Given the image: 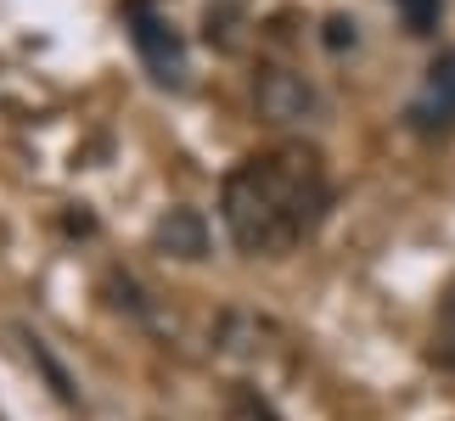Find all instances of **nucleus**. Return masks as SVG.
Instances as JSON below:
<instances>
[{"mask_svg": "<svg viewBox=\"0 0 455 421\" xmlns=\"http://www.w3.org/2000/svg\"><path fill=\"white\" fill-rule=\"evenodd\" d=\"M253 107L275 130H304V124H315V118L326 113V101H321V91H315L304 74H292V68H259Z\"/></svg>", "mask_w": 455, "mask_h": 421, "instance_id": "f03ea898", "label": "nucleus"}, {"mask_svg": "<svg viewBox=\"0 0 455 421\" xmlns=\"http://www.w3.org/2000/svg\"><path fill=\"white\" fill-rule=\"evenodd\" d=\"M394 12L405 17L411 34H433V28H439V0H394Z\"/></svg>", "mask_w": 455, "mask_h": 421, "instance_id": "423d86ee", "label": "nucleus"}, {"mask_svg": "<svg viewBox=\"0 0 455 421\" xmlns=\"http://www.w3.org/2000/svg\"><path fill=\"white\" fill-rule=\"evenodd\" d=\"M450 360H455V354H450Z\"/></svg>", "mask_w": 455, "mask_h": 421, "instance_id": "6e6552de", "label": "nucleus"}, {"mask_svg": "<svg viewBox=\"0 0 455 421\" xmlns=\"http://www.w3.org/2000/svg\"><path fill=\"white\" fill-rule=\"evenodd\" d=\"M152 242H157V253H164V258L197 265V258L208 253V225H203V214H197V208H169V214L157 219Z\"/></svg>", "mask_w": 455, "mask_h": 421, "instance_id": "39448f33", "label": "nucleus"}, {"mask_svg": "<svg viewBox=\"0 0 455 421\" xmlns=\"http://www.w3.org/2000/svg\"><path fill=\"white\" fill-rule=\"evenodd\" d=\"M331 180L321 152L304 140H282L270 152H253L225 174L220 219L231 242L253 258H282L326 219Z\"/></svg>", "mask_w": 455, "mask_h": 421, "instance_id": "f257e3e1", "label": "nucleus"}, {"mask_svg": "<svg viewBox=\"0 0 455 421\" xmlns=\"http://www.w3.org/2000/svg\"><path fill=\"white\" fill-rule=\"evenodd\" d=\"M326 28H331V34H326V45H331V51H338V45H355V23H343V17H331Z\"/></svg>", "mask_w": 455, "mask_h": 421, "instance_id": "0eeeda50", "label": "nucleus"}, {"mask_svg": "<svg viewBox=\"0 0 455 421\" xmlns=\"http://www.w3.org/2000/svg\"><path fill=\"white\" fill-rule=\"evenodd\" d=\"M411 124L416 130H450L455 124V51H444V57L427 68L422 91L411 101Z\"/></svg>", "mask_w": 455, "mask_h": 421, "instance_id": "20e7f679", "label": "nucleus"}, {"mask_svg": "<svg viewBox=\"0 0 455 421\" xmlns=\"http://www.w3.org/2000/svg\"><path fill=\"white\" fill-rule=\"evenodd\" d=\"M124 17H130V40H135V51H141L147 74L157 84H169V91H180L186 84V40L169 28V17H157L147 0H130Z\"/></svg>", "mask_w": 455, "mask_h": 421, "instance_id": "7ed1b4c3", "label": "nucleus"}]
</instances>
